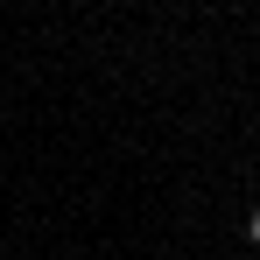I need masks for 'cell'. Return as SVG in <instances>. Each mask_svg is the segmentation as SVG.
<instances>
[{
	"label": "cell",
	"instance_id": "obj_1",
	"mask_svg": "<svg viewBox=\"0 0 260 260\" xmlns=\"http://www.w3.org/2000/svg\"><path fill=\"white\" fill-rule=\"evenodd\" d=\"M246 232H253V246H260V204H253V218H246Z\"/></svg>",
	"mask_w": 260,
	"mask_h": 260
}]
</instances>
